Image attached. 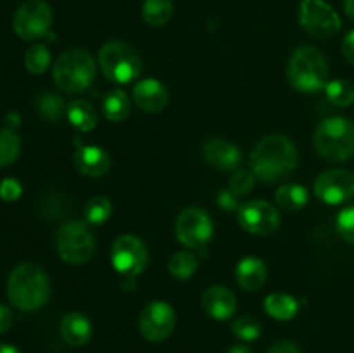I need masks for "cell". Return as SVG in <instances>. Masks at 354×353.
Returning <instances> with one entry per match:
<instances>
[{"mask_svg":"<svg viewBox=\"0 0 354 353\" xmlns=\"http://www.w3.org/2000/svg\"><path fill=\"white\" fill-rule=\"evenodd\" d=\"M251 170L261 182L273 183L289 179L297 168V147L286 135H266L251 152Z\"/></svg>","mask_w":354,"mask_h":353,"instance_id":"1","label":"cell"},{"mask_svg":"<svg viewBox=\"0 0 354 353\" xmlns=\"http://www.w3.org/2000/svg\"><path fill=\"white\" fill-rule=\"evenodd\" d=\"M7 298L21 311H33L50 298V279L37 263H21L7 279Z\"/></svg>","mask_w":354,"mask_h":353,"instance_id":"2","label":"cell"},{"mask_svg":"<svg viewBox=\"0 0 354 353\" xmlns=\"http://www.w3.org/2000/svg\"><path fill=\"white\" fill-rule=\"evenodd\" d=\"M287 82L294 90L315 93L328 83V64L325 55L311 45H303L292 52L287 64Z\"/></svg>","mask_w":354,"mask_h":353,"instance_id":"3","label":"cell"},{"mask_svg":"<svg viewBox=\"0 0 354 353\" xmlns=\"http://www.w3.org/2000/svg\"><path fill=\"white\" fill-rule=\"evenodd\" d=\"M95 78V61L85 48H71L55 59L52 80L64 93H80L88 89Z\"/></svg>","mask_w":354,"mask_h":353,"instance_id":"4","label":"cell"},{"mask_svg":"<svg viewBox=\"0 0 354 353\" xmlns=\"http://www.w3.org/2000/svg\"><path fill=\"white\" fill-rule=\"evenodd\" d=\"M313 145L327 161H348L354 156V121L344 116L327 118L315 130Z\"/></svg>","mask_w":354,"mask_h":353,"instance_id":"5","label":"cell"},{"mask_svg":"<svg viewBox=\"0 0 354 353\" xmlns=\"http://www.w3.org/2000/svg\"><path fill=\"white\" fill-rule=\"evenodd\" d=\"M55 249L61 260L71 265H82L95 253V237L83 220H68L55 234Z\"/></svg>","mask_w":354,"mask_h":353,"instance_id":"6","label":"cell"},{"mask_svg":"<svg viewBox=\"0 0 354 353\" xmlns=\"http://www.w3.org/2000/svg\"><path fill=\"white\" fill-rule=\"evenodd\" d=\"M99 64L106 78L114 83H130L140 75L142 61L131 45L113 40L102 45L99 52Z\"/></svg>","mask_w":354,"mask_h":353,"instance_id":"7","label":"cell"},{"mask_svg":"<svg viewBox=\"0 0 354 353\" xmlns=\"http://www.w3.org/2000/svg\"><path fill=\"white\" fill-rule=\"evenodd\" d=\"M297 16L301 28L308 35L320 40L334 37L341 30V17L334 7L324 0H301Z\"/></svg>","mask_w":354,"mask_h":353,"instance_id":"8","label":"cell"},{"mask_svg":"<svg viewBox=\"0 0 354 353\" xmlns=\"http://www.w3.org/2000/svg\"><path fill=\"white\" fill-rule=\"evenodd\" d=\"M52 24V9L45 0H28L12 17V28L23 40H37L48 33Z\"/></svg>","mask_w":354,"mask_h":353,"instance_id":"9","label":"cell"},{"mask_svg":"<svg viewBox=\"0 0 354 353\" xmlns=\"http://www.w3.org/2000/svg\"><path fill=\"white\" fill-rule=\"evenodd\" d=\"M111 262L116 272L124 277H137L149 263V251L137 235L124 234L114 241L111 248Z\"/></svg>","mask_w":354,"mask_h":353,"instance_id":"10","label":"cell"},{"mask_svg":"<svg viewBox=\"0 0 354 353\" xmlns=\"http://www.w3.org/2000/svg\"><path fill=\"white\" fill-rule=\"evenodd\" d=\"M213 221L203 208L190 206L178 215L175 224L176 239L190 249H201L213 237Z\"/></svg>","mask_w":354,"mask_h":353,"instance_id":"11","label":"cell"},{"mask_svg":"<svg viewBox=\"0 0 354 353\" xmlns=\"http://www.w3.org/2000/svg\"><path fill=\"white\" fill-rule=\"evenodd\" d=\"M175 325V310L171 308V305L161 300L147 303L138 315V331L151 343H161L168 339Z\"/></svg>","mask_w":354,"mask_h":353,"instance_id":"12","label":"cell"},{"mask_svg":"<svg viewBox=\"0 0 354 353\" xmlns=\"http://www.w3.org/2000/svg\"><path fill=\"white\" fill-rule=\"evenodd\" d=\"M239 224L254 235H270L279 228L280 211L272 203L263 199L248 201L239 208Z\"/></svg>","mask_w":354,"mask_h":353,"instance_id":"13","label":"cell"},{"mask_svg":"<svg viewBox=\"0 0 354 353\" xmlns=\"http://www.w3.org/2000/svg\"><path fill=\"white\" fill-rule=\"evenodd\" d=\"M315 194L325 204H342L354 196V175L348 170L330 168L315 180Z\"/></svg>","mask_w":354,"mask_h":353,"instance_id":"14","label":"cell"},{"mask_svg":"<svg viewBox=\"0 0 354 353\" xmlns=\"http://www.w3.org/2000/svg\"><path fill=\"white\" fill-rule=\"evenodd\" d=\"M168 89L156 78H145L133 87V102L144 113H159L168 106Z\"/></svg>","mask_w":354,"mask_h":353,"instance_id":"15","label":"cell"},{"mask_svg":"<svg viewBox=\"0 0 354 353\" xmlns=\"http://www.w3.org/2000/svg\"><path fill=\"white\" fill-rule=\"evenodd\" d=\"M203 154L211 166L221 172H232L242 163L241 149L225 138H209L204 142Z\"/></svg>","mask_w":354,"mask_h":353,"instance_id":"16","label":"cell"},{"mask_svg":"<svg viewBox=\"0 0 354 353\" xmlns=\"http://www.w3.org/2000/svg\"><path fill=\"white\" fill-rule=\"evenodd\" d=\"M203 308L214 320H228L237 310V300L228 287L211 286L203 293Z\"/></svg>","mask_w":354,"mask_h":353,"instance_id":"17","label":"cell"},{"mask_svg":"<svg viewBox=\"0 0 354 353\" xmlns=\"http://www.w3.org/2000/svg\"><path fill=\"white\" fill-rule=\"evenodd\" d=\"M76 170L85 176H104L111 170V156L99 145H82L75 152Z\"/></svg>","mask_w":354,"mask_h":353,"instance_id":"18","label":"cell"},{"mask_svg":"<svg viewBox=\"0 0 354 353\" xmlns=\"http://www.w3.org/2000/svg\"><path fill=\"white\" fill-rule=\"evenodd\" d=\"M266 277H268V269L258 256H245L235 266V279L239 286L249 293L261 289L266 282Z\"/></svg>","mask_w":354,"mask_h":353,"instance_id":"19","label":"cell"},{"mask_svg":"<svg viewBox=\"0 0 354 353\" xmlns=\"http://www.w3.org/2000/svg\"><path fill=\"white\" fill-rule=\"evenodd\" d=\"M92 324L80 311H71L61 322V336L69 346H85L92 339Z\"/></svg>","mask_w":354,"mask_h":353,"instance_id":"20","label":"cell"},{"mask_svg":"<svg viewBox=\"0 0 354 353\" xmlns=\"http://www.w3.org/2000/svg\"><path fill=\"white\" fill-rule=\"evenodd\" d=\"M69 123L80 132H92L97 127V113L95 107L85 99H75L68 104L66 109Z\"/></svg>","mask_w":354,"mask_h":353,"instance_id":"21","label":"cell"},{"mask_svg":"<svg viewBox=\"0 0 354 353\" xmlns=\"http://www.w3.org/2000/svg\"><path fill=\"white\" fill-rule=\"evenodd\" d=\"M266 314L277 320H290L299 311V301L286 293H272L265 298Z\"/></svg>","mask_w":354,"mask_h":353,"instance_id":"22","label":"cell"},{"mask_svg":"<svg viewBox=\"0 0 354 353\" xmlns=\"http://www.w3.org/2000/svg\"><path fill=\"white\" fill-rule=\"evenodd\" d=\"M310 201L306 187L299 183H286L275 192V203L280 210L286 211H297L304 208Z\"/></svg>","mask_w":354,"mask_h":353,"instance_id":"23","label":"cell"},{"mask_svg":"<svg viewBox=\"0 0 354 353\" xmlns=\"http://www.w3.org/2000/svg\"><path fill=\"white\" fill-rule=\"evenodd\" d=\"M104 116L109 121H114V123H120V121H124L131 113V100L123 90H111L106 97H104Z\"/></svg>","mask_w":354,"mask_h":353,"instance_id":"24","label":"cell"},{"mask_svg":"<svg viewBox=\"0 0 354 353\" xmlns=\"http://www.w3.org/2000/svg\"><path fill=\"white\" fill-rule=\"evenodd\" d=\"M142 16L145 23L151 26H165L173 16V2L171 0H144Z\"/></svg>","mask_w":354,"mask_h":353,"instance_id":"25","label":"cell"},{"mask_svg":"<svg viewBox=\"0 0 354 353\" xmlns=\"http://www.w3.org/2000/svg\"><path fill=\"white\" fill-rule=\"evenodd\" d=\"M68 106L61 96L54 92H44L37 97V111L41 118L48 121H59L64 116Z\"/></svg>","mask_w":354,"mask_h":353,"instance_id":"26","label":"cell"},{"mask_svg":"<svg viewBox=\"0 0 354 353\" xmlns=\"http://www.w3.org/2000/svg\"><path fill=\"white\" fill-rule=\"evenodd\" d=\"M199 269V260L190 251H178L171 256L168 270L175 279H190Z\"/></svg>","mask_w":354,"mask_h":353,"instance_id":"27","label":"cell"},{"mask_svg":"<svg viewBox=\"0 0 354 353\" xmlns=\"http://www.w3.org/2000/svg\"><path fill=\"white\" fill-rule=\"evenodd\" d=\"M327 99L337 107H348L354 102V85L349 80L335 78L325 85Z\"/></svg>","mask_w":354,"mask_h":353,"instance_id":"28","label":"cell"},{"mask_svg":"<svg viewBox=\"0 0 354 353\" xmlns=\"http://www.w3.org/2000/svg\"><path fill=\"white\" fill-rule=\"evenodd\" d=\"M21 152V138L10 128H0V168L12 165Z\"/></svg>","mask_w":354,"mask_h":353,"instance_id":"29","label":"cell"},{"mask_svg":"<svg viewBox=\"0 0 354 353\" xmlns=\"http://www.w3.org/2000/svg\"><path fill=\"white\" fill-rule=\"evenodd\" d=\"M83 213H85L86 224L102 225L104 221L109 220L111 213H113V204H111L109 197L93 196L85 204V211Z\"/></svg>","mask_w":354,"mask_h":353,"instance_id":"30","label":"cell"},{"mask_svg":"<svg viewBox=\"0 0 354 353\" xmlns=\"http://www.w3.org/2000/svg\"><path fill=\"white\" fill-rule=\"evenodd\" d=\"M50 52L44 44H35L24 54V66L31 75H44L50 68Z\"/></svg>","mask_w":354,"mask_h":353,"instance_id":"31","label":"cell"},{"mask_svg":"<svg viewBox=\"0 0 354 353\" xmlns=\"http://www.w3.org/2000/svg\"><path fill=\"white\" fill-rule=\"evenodd\" d=\"M261 324L254 317H249V315H242V317H237L232 322V332L242 341H254L261 336Z\"/></svg>","mask_w":354,"mask_h":353,"instance_id":"32","label":"cell"},{"mask_svg":"<svg viewBox=\"0 0 354 353\" xmlns=\"http://www.w3.org/2000/svg\"><path fill=\"white\" fill-rule=\"evenodd\" d=\"M254 183L256 175L252 173V170H237V172L232 175L230 182H228V189H230L235 196L241 197L251 192V190L254 189Z\"/></svg>","mask_w":354,"mask_h":353,"instance_id":"33","label":"cell"},{"mask_svg":"<svg viewBox=\"0 0 354 353\" xmlns=\"http://www.w3.org/2000/svg\"><path fill=\"white\" fill-rule=\"evenodd\" d=\"M335 227H337L339 235H341L346 242L354 244V204L346 206L344 210L337 215Z\"/></svg>","mask_w":354,"mask_h":353,"instance_id":"34","label":"cell"},{"mask_svg":"<svg viewBox=\"0 0 354 353\" xmlns=\"http://www.w3.org/2000/svg\"><path fill=\"white\" fill-rule=\"evenodd\" d=\"M23 194V185L19 180L16 179H3L0 182V199L6 203H12V201L19 199Z\"/></svg>","mask_w":354,"mask_h":353,"instance_id":"35","label":"cell"},{"mask_svg":"<svg viewBox=\"0 0 354 353\" xmlns=\"http://www.w3.org/2000/svg\"><path fill=\"white\" fill-rule=\"evenodd\" d=\"M216 204L225 211H234L241 208L237 196H235L230 189H223L216 194Z\"/></svg>","mask_w":354,"mask_h":353,"instance_id":"36","label":"cell"},{"mask_svg":"<svg viewBox=\"0 0 354 353\" xmlns=\"http://www.w3.org/2000/svg\"><path fill=\"white\" fill-rule=\"evenodd\" d=\"M342 55L349 64L354 66V30L349 31L342 42Z\"/></svg>","mask_w":354,"mask_h":353,"instance_id":"37","label":"cell"},{"mask_svg":"<svg viewBox=\"0 0 354 353\" xmlns=\"http://www.w3.org/2000/svg\"><path fill=\"white\" fill-rule=\"evenodd\" d=\"M268 353H301V350L292 341H279L268 350Z\"/></svg>","mask_w":354,"mask_h":353,"instance_id":"38","label":"cell"},{"mask_svg":"<svg viewBox=\"0 0 354 353\" xmlns=\"http://www.w3.org/2000/svg\"><path fill=\"white\" fill-rule=\"evenodd\" d=\"M12 325V314L6 305H0V334L7 332Z\"/></svg>","mask_w":354,"mask_h":353,"instance_id":"39","label":"cell"},{"mask_svg":"<svg viewBox=\"0 0 354 353\" xmlns=\"http://www.w3.org/2000/svg\"><path fill=\"white\" fill-rule=\"evenodd\" d=\"M6 123H7V128H10V130H14V128H16V127H19V125H21L19 113L12 111V113L7 114V116H6Z\"/></svg>","mask_w":354,"mask_h":353,"instance_id":"40","label":"cell"},{"mask_svg":"<svg viewBox=\"0 0 354 353\" xmlns=\"http://www.w3.org/2000/svg\"><path fill=\"white\" fill-rule=\"evenodd\" d=\"M227 353H252V352L248 345H234L232 348H228Z\"/></svg>","mask_w":354,"mask_h":353,"instance_id":"41","label":"cell"},{"mask_svg":"<svg viewBox=\"0 0 354 353\" xmlns=\"http://www.w3.org/2000/svg\"><path fill=\"white\" fill-rule=\"evenodd\" d=\"M344 10L351 19H354V0H344Z\"/></svg>","mask_w":354,"mask_h":353,"instance_id":"42","label":"cell"},{"mask_svg":"<svg viewBox=\"0 0 354 353\" xmlns=\"http://www.w3.org/2000/svg\"><path fill=\"white\" fill-rule=\"evenodd\" d=\"M0 353H21V352L12 345H0Z\"/></svg>","mask_w":354,"mask_h":353,"instance_id":"43","label":"cell"}]
</instances>
